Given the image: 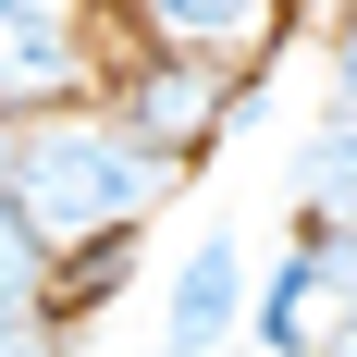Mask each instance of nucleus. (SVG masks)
<instances>
[{"mask_svg": "<svg viewBox=\"0 0 357 357\" xmlns=\"http://www.w3.org/2000/svg\"><path fill=\"white\" fill-rule=\"evenodd\" d=\"M173 197H185V173H173V160H148L136 136H111L99 99L25 111V123H13V148H0V210L25 222L50 259L111 247V234H148Z\"/></svg>", "mask_w": 357, "mask_h": 357, "instance_id": "nucleus-1", "label": "nucleus"}, {"mask_svg": "<svg viewBox=\"0 0 357 357\" xmlns=\"http://www.w3.org/2000/svg\"><path fill=\"white\" fill-rule=\"evenodd\" d=\"M234 86H247V74H210V62H185V50H148V37H123V25L99 37V74H86V99L111 111V136H136L148 160H173V173H197V160L234 136Z\"/></svg>", "mask_w": 357, "mask_h": 357, "instance_id": "nucleus-2", "label": "nucleus"}, {"mask_svg": "<svg viewBox=\"0 0 357 357\" xmlns=\"http://www.w3.org/2000/svg\"><path fill=\"white\" fill-rule=\"evenodd\" d=\"M345 296H357V247L296 222V247L247 284V321L234 333H247L259 357H345Z\"/></svg>", "mask_w": 357, "mask_h": 357, "instance_id": "nucleus-3", "label": "nucleus"}, {"mask_svg": "<svg viewBox=\"0 0 357 357\" xmlns=\"http://www.w3.org/2000/svg\"><path fill=\"white\" fill-rule=\"evenodd\" d=\"M99 37H111V13H99V0H0V123L86 99Z\"/></svg>", "mask_w": 357, "mask_h": 357, "instance_id": "nucleus-4", "label": "nucleus"}, {"mask_svg": "<svg viewBox=\"0 0 357 357\" xmlns=\"http://www.w3.org/2000/svg\"><path fill=\"white\" fill-rule=\"evenodd\" d=\"M123 37H148V50H185V62L210 74H271L296 50V13L308 0H99Z\"/></svg>", "mask_w": 357, "mask_h": 357, "instance_id": "nucleus-5", "label": "nucleus"}, {"mask_svg": "<svg viewBox=\"0 0 357 357\" xmlns=\"http://www.w3.org/2000/svg\"><path fill=\"white\" fill-rule=\"evenodd\" d=\"M234 321H247V247L210 222V234L185 247L173 296H160V357H222V345H234Z\"/></svg>", "mask_w": 357, "mask_h": 357, "instance_id": "nucleus-6", "label": "nucleus"}, {"mask_svg": "<svg viewBox=\"0 0 357 357\" xmlns=\"http://www.w3.org/2000/svg\"><path fill=\"white\" fill-rule=\"evenodd\" d=\"M345 210H357V111H345V62H333V86L308 99V136H296V222L345 234Z\"/></svg>", "mask_w": 357, "mask_h": 357, "instance_id": "nucleus-7", "label": "nucleus"}, {"mask_svg": "<svg viewBox=\"0 0 357 357\" xmlns=\"http://www.w3.org/2000/svg\"><path fill=\"white\" fill-rule=\"evenodd\" d=\"M13 321H50V247L0 210V333H13Z\"/></svg>", "mask_w": 357, "mask_h": 357, "instance_id": "nucleus-8", "label": "nucleus"}, {"mask_svg": "<svg viewBox=\"0 0 357 357\" xmlns=\"http://www.w3.org/2000/svg\"><path fill=\"white\" fill-rule=\"evenodd\" d=\"M0 148H13V123H0Z\"/></svg>", "mask_w": 357, "mask_h": 357, "instance_id": "nucleus-9", "label": "nucleus"}]
</instances>
